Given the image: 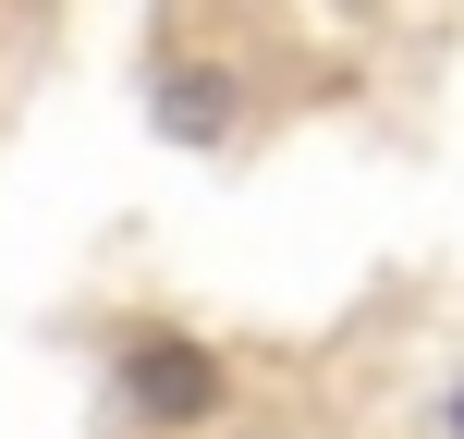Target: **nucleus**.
Listing matches in <instances>:
<instances>
[{"label": "nucleus", "instance_id": "3", "mask_svg": "<svg viewBox=\"0 0 464 439\" xmlns=\"http://www.w3.org/2000/svg\"><path fill=\"white\" fill-rule=\"evenodd\" d=\"M452 439H464V391H452Z\"/></svg>", "mask_w": 464, "mask_h": 439}, {"label": "nucleus", "instance_id": "2", "mask_svg": "<svg viewBox=\"0 0 464 439\" xmlns=\"http://www.w3.org/2000/svg\"><path fill=\"white\" fill-rule=\"evenodd\" d=\"M220 122H232V73H171V86H160V135H196V147H208Z\"/></svg>", "mask_w": 464, "mask_h": 439}, {"label": "nucleus", "instance_id": "1", "mask_svg": "<svg viewBox=\"0 0 464 439\" xmlns=\"http://www.w3.org/2000/svg\"><path fill=\"white\" fill-rule=\"evenodd\" d=\"M122 403H135L147 427H208L220 415V354L184 342V329H135V342H122Z\"/></svg>", "mask_w": 464, "mask_h": 439}]
</instances>
